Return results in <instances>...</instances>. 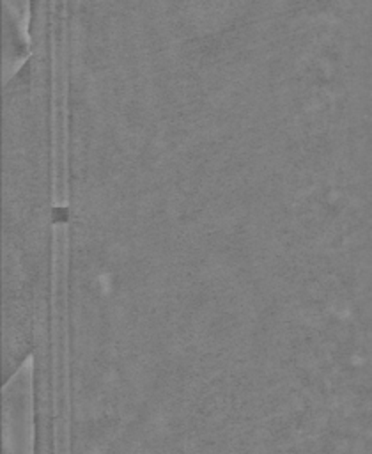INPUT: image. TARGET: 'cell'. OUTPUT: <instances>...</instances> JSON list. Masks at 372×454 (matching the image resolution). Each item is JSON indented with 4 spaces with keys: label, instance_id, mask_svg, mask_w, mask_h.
<instances>
[{
    "label": "cell",
    "instance_id": "1",
    "mask_svg": "<svg viewBox=\"0 0 372 454\" xmlns=\"http://www.w3.org/2000/svg\"><path fill=\"white\" fill-rule=\"evenodd\" d=\"M4 383L32 356L35 294L50 247L48 145L27 62L4 80Z\"/></svg>",
    "mask_w": 372,
    "mask_h": 454
},
{
    "label": "cell",
    "instance_id": "2",
    "mask_svg": "<svg viewBox=\"0 0 372 454\" xmlns=\"http://www.w3.org/2000/svg\"><path fill=\"white\" fill-rule=\"evenodd\" d=\"M4 454H35L34 376L30 360L4 383Z\"/></svg>",
    "mask_w": 372,
    "mask_h": 454
}]
</instances>
